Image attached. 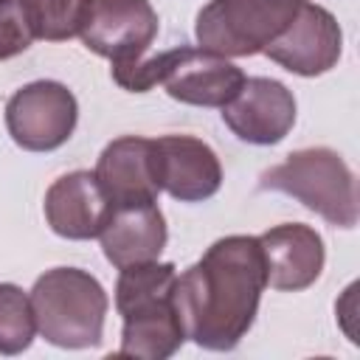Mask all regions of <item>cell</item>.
<instances>
[{
    "label": "cell",
    "mask_w": 360,
    "mask_h": 360,
    "mask_svg": "<svg viewBox=\"0 0 360 360\" xmlns=\"http://www.w3.org/2000/svg\"><path fill=\"white\" fill-rule=\"evenodd\" d=\"M267 287L259 236H222L172 287V304L186 332L208 352H231L250 332Z\"/></svg>",
    "instance_id": "1"
},
{
    "label": "cell",
    "mask_w": 360,
    "mask_h": 360,
    "mask_svg": "<svg viewBox=\"0 0 360 360\" xmlns=\"http://www.w3.org/2000/svg\"><path fill=\"white\" fill-rule=\"evenodd\" d=\"M118 87L129 93H146L158 84L180 101L194 107H225L242 87L245 73L225 56L202 48L177 45L158 56H143L129 65L110 68Z\"/></svg>",
    "instance_id": "2"
},
{
    "label": "cell",
    "mask_w": 360,
    "mask_h": 360,
    "mask_svg": "<svg viewBox=\"0 0 360 360\" xmlns=\"http://www.w3.org/2000/svg\"><path fill=\"white\" fill-rule=\"evenodd\" d=\"M37 332L59 349H90L101 343L110 298L101 281L82 267L45 270L31 287Z\"/></svg>",
    "instance_id": "3"
},
{
    "label": "cell",
    "mask_w": 360,
    "mask_h": 360,
    "mask_svg": "<svg viewBox=\"0 0 360 360\" xmlns=\"http://www.w3.org/2000/svg\"><path fill=\"white\" fill-rule=\"evenodd\" d=\"M259 188L281 191L315 211L335 228H354L360 217L357 180L349 163L329 146L290 152L278 166L262 172Z\"/></svg>",
    "instance_id": "4"
},
{
    "label": "cell",
    "mask_w": 360,
    "mask_h": 360,
    "mask_svg": "<svg viewBox=\"0 0 360 360\" xmlns=\"http://www.w3.org/2000/svg\"><path fill=\"white\" fill-rule=\"evenodd\" d=\"M304 0H211L200 8L194 37L202 51L225 59L264 53L292 22Z\"/></svg>",
    "instance_id": "5"
},
{
    "label": "cell",
    "mask_w": 360,
    "mask_h": 360,
    "mask_svg": "<svg viewBox=\"0 0 360 360\" xmlns=\"http://www.w3.org/2000/svg\"><path fill=\"white\" fill-rule=\"evenodd\" d=\"M79 104L68 84L37 79L22 84L6 101V129L25 152H53L65 146L76 129Z\"/></svg>",
    "instance_id": "6"
},
{
    "label": "cell",
    "mask_w": 360,
    "mask_h": 360,
    "mask_svg": "<svg viewBox=\"0 0 360 360\" xmlns=\"http://www.w3.org/2000/svg\"><path fill=\"white\" fill-rule=\"evenodd\" d=\"M158 28L160 20L149 0H90L79 37L115 68L143 59Z\"/></svg>",
    "instance_id": "7"
},
{
    "label": "cell",
    "mask_w": 360,
    "mask_h": 360,
    "mask_svg": "<svg viewBox=\"0 0 360 360\" xmlns=\"http://www.w3.org/2000/svg\"><path fill=\"white\" fill-rule=\"evenodd\" d=\"M219 110L225 127L253 146H273L284 141L295 124L292 90L267 76H245L239 93Z\"/></svg>",
    "instance_id": "8"
},
{
    "label": "cell",
    "mask_w": 360,
    "mask_h": 360,
    "mask_svg": "<svg viewBox=\"0 0 360 360\" xmlns=\"http://www.w3.org/2000/svg\"><path fill=\"white\" fill-rule=\"evenodd\" d=\"M343 51V31L335 14L304 0L284 34L264 48V56L295 76H321L332 70Z\"/></svg>",
    "instance_id": "9"
},
{
    "label": "cell",
    "mask_w": 360,
    "mask_h": 360,
    "mask_svg": "<svg viewBox=\"0 0 360 360\" xmlns=\"http://www.w3.org/2000/svg\"><path fill=\"white\" fill-rule=\"evenodd\" d=\"M160 191L180 202H202L222 186L217 152L194 135H163L152 141Z\"/></svg>",
    "instance_id": "10"
},
{
    "label": "cell",
    "mask_w": 360,
    "mask_h": 360,
    "mask_svg": "<svg viewBox=\"0 0 360 360\" xmlns=\"http://www.w3.org/2000/svg\"><path fill=\"white\" fill-rule=\"evenodd\" d=\"M42 208L51 231L73 242L96 239L112 214V202L104 186L98 183L96 172L87 169L68 172L59 180H53L45 191Z\"/></svg>",
    "instance_id": "11"
},
{
    "label": "cell",
    "mask_w": 360,
    "mask_h": 360,
    "mask_svg": "<svg viewBox=\"0 0 360 360\" xmlns=\"http://www.w3.org/2000/svg\"><path fill=\"white\" fill-rule=\"evenodd\" d=\"M264 256L267 287L278 292H301L321 278L326 250L315 228L304 222H284L259 236Z\"/></svg>",
    "instance_id": "12"
},
{
    "label": "cell",
    "mask_w": 360,
    "mask_h": 360,
    "mask_svg": "<svg viewBox=\"0 0 360 360\" xmlns=\"http://www.w3.org/2000/svg\"><path fill=\"white\" fill-rule=\"evenodd\" d=\"M93 172L112 205H149L160 197L155 146L149 138L124 135L110 141Z\"/></svg>",
    "instance_id": "13"
},
{
    "label": "cell",
    "mask_w": 360,
    "mask_h": 360,
    "mask_svg": "<svg viewBox=\"0 0 360 360\" xmlns=\"http://www.w3.org/2000/svg\"><path fill=\"white\" fill-rule=\"evenodd\" d=\"M104 259L121 270L129 264L155 262L169 239L163 211L158 202L149 205H112L107 225L98 233Z\"/></svg>",
    "instance_id": "14"
},
{
    "label": "cell",
    "mask_w": 360,
    "mask_h": 360,
    "mask_svg": "<svg viewBox=\"0 0 360 360\" xmlns=\"http://www.w3.org/2000/svg\"><path fill=\"white\" fill-rule=\"evenodd\" d=\"M177 278V267L172 262H143L121 267L115 281V309L121 321L152 318L174 309L172 287Z\"/></svg>",
    "instance_id": "15"
},
{
    "label": "cell",
    "mask_w": 360,
    "mask_h": 360,
    "mask_svg": "<svg viewBox=\"0 0 360 360\" xmlns=\"http://www.w3.org/2000/svg\"><path fill=\"white\" fill-rule=\"evenodd\" d=\"M186 340L180 318L174 309L141 321H124L121 326V357H141V360H166L172 357Z\"/></svg>",
    "instance_id": "16"
},
{
    "label": "cell",
    "mask_w": 360,
    "mask_h": 360,
    "mask_svg": "<svg viewBox=\"0 0 360 360\" xmlns=\"http://www.w3.org/2000/svg\"><path fill=\"white\" fill-rule=\"evenodd\" d=\"M37 335L31 295L8 281H0V354H20Z\"/></svg>",
    "instance_id": "17"
},
{
    "label": "cell",
    "mask_w": 360,
    "mask_h": 360,
    "mask_svg": "<svg viewBox=\"0 0 360 360\" xmlns=\"http://www.w3.org/2000/svg\"><path fill=\"white\" fill-rule=\"evenodd\" d=\"M90 0H25L34 37L45 42H65L82 31Z\"/></svg>",
    "instance_id": "18"
},
{
    "label": "cell",
    "mask_w": 360,
    "mask_h": 360,
    "mask_svg": "<svg viewBox=\"0 0 360 360\" xmlns=\"http://www.w3.org/2000/svg\"><path fill=\"white\" fill-rule=\"evenodd\" d=\"M34 39L25 0H0V62L28 51Z\"/></svg>",
    "instance_id": "19"
}]
</instances>
